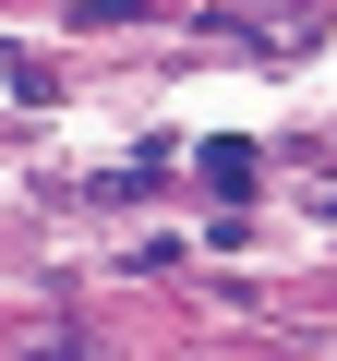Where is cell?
<instances>
[{
	"instance_id": "cell-1",
	"label": "cell",
	"mask_w": 337,
	"mask_h": 361,
	"mask_svg": "<svg viewBox=\"0 0 337 361\" xmlns=\"http://www.w3.org/2000/svg\"><path fill=\"white\" fill-rule=\"evenodd\" d=\"M205 193H217V205L253 193V145H205Z\"/></svg>"
}]
</instances>
